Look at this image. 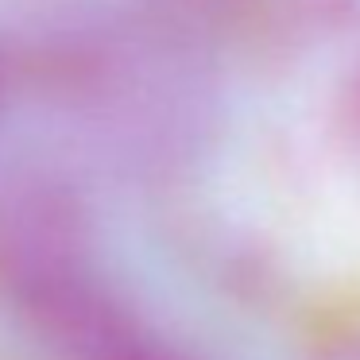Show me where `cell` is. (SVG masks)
Listing matches in <instances>:
<instances>
[{"instance_id":"1","label":"cell","mask_w":360,"mask_h":360,"mask_svg":"<svg viewBox=\"0 0 360 360\" xmlns=\"http://www.w3.org/2000/svg\"><path fill=\"white\" fill-rule=\"evenodd\" d=\"M0 295L58 345L105 356L128 341L89 252L86 213L51 179L0 186Z\"/></svg>"},{"instance_id":"2","label":"cell","mask_w":360,"mask_h":360,"mask_svg":"<svg viewBox=\"0 0 360 360\" xmlns=\"http://www.w3.org/2000/svg\"><path fill=\"white\" fill-rule=\"evenodd\" d=\"M97 360H182V356H174V352H167V349H148V345L120 341L117 349H109L105 356H97Z\"/></svg>"}]
</instances>
